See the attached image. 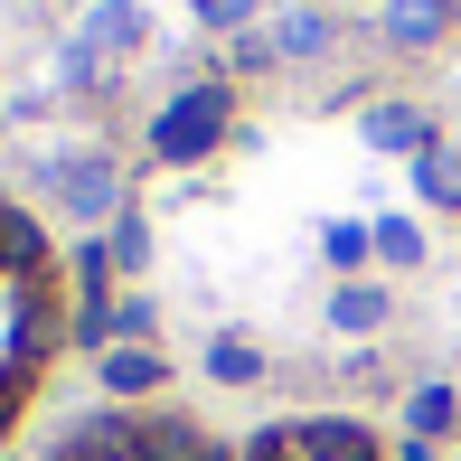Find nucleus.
Masks as SVG:
<instances>
[{
    "label": "nucleus",
    "instance_id": "4468645a",
    "mask_svg": "<svg viewBox=\"0 0 461 461\" xmlns=\"http://www.w3.org/2000/svg\"><path fill=\"white\" fill-rule=\"evenodd\" d=\"M141 264H151V226L122 217V236H113V274H141Z\"/></svg>",
    "mask_w": 461,
    "mask_h": 461
},
{
    "label": "nucleus",
    "instance_id": "dca6fc26",
    "mask_svg": "<svg viewBox=\"0 0 461 461\" xmlns=\"http://www.w3.org/2000/svg\"><path fill=\"white\" fill-rule=\"evenodd\" d=\"M245 461H302V433H264V443H245Z\"/></svg>",
    "mask_w": 461,
    "mask_h": 461
},
{
    "label": "nucleus",
    "instance_id": "9d476101",
    "mask_svg": "<svg viewBox=\"0 0 461 461\" xmlns=\"http://www.w3.org/2000/svg\"><path fill=\"white\" fill-rule=\"evenodd\" d=\"M104 386H113V395L160 386V348H113V358H104Z\"/></svg>",
    "mask_w": 461,
    "mask_h": 461
},
{
    "label": "nucleus",
    "instance_id": "ddd939ff",
    "mask_svg": "<svg viewBox=\"0 0 461 461\" xmlns=\"http://www.w3.org/2000/svg\"><path fill=\"white\" fill-rule=\"evenodd\" d=\"M367 255H386V264H414V255H424V236H414V217H376Z\"/></svg>",
    "mask_w": 461,
    "mask_h": 461
},
{
    "label": "nucleus",
    "instance_id": "f03ea898",
    "mask_svg": "<svg viewBox=\"0 0 461 461\" xmlns=\"http://www.w3.org/2000/svg\"><path fill=\"white\" fill-rule=\"evenodd\" d=\"M132 38H141V10H132V0H95L86 29H76V76H95L104 57H122Z\"/></svg>",
    "mask_w": 461,
    "mask_h": 461
},
{
    "label": "nucleus",
    "instance_id": "a211bd4d",
    "mask_svg": "<svg viewBox=\"0 0 461 461\" xmlns=\"http://www.w3.org/2000/svg\"><path fill=\"white\" fill-rule=\"evenodd\" d=\"M113 330H122V339H141V330H151V302H141V292H132V302H113Z\"/></svg>",
    "mask_w": 461,
    "mask_h": 461
},
{
    "label": "nucleus",
    "instance_id": "6e6552de",
    "mask_svg": "<svg viewBox=\"0 0 461 461\" xmlns=\"http://www.w3.org/2000/svg\"><path fill=\"white\" fill-rule=\"evenodd\" d=\"M330 330H348V339L386 330V292H376V283H339V302H330Z\"/></svg>",
    "mask_w": 461,
    "mask_h": 461
},
{
    "label": "nucleus",
    "instance_id": "1a4fd4ad",
    "mask_svg": "<svg viewBox=\"0 0 461 461\" xmlns=\"http://www.w3.org/2000/svg\"><path fill=\"white\" fill-rule=\"evenodd\" d=\"M321 48H330V10H311V0H302V10L274 19V57H321Z\"/></svg>",
    "mask_w": 461,
    "mask_h": 461
},
{
    "label": "nucleus",
    "instance_id": "f257e3e1",
    "mask_svg": "<svg viewBox=\"0 0 461 461\" xmlns=\"http://www.w3.org/2000/svg\"><path fill=\"white\" fill-rule=\"evenodd\" d=\"M217 141H226V86H188L151 122V160H207Z\"/></svg>",
    "mask_w": 461,
    "mask_h": 461
},
{
    "label": "nucleus",
    "instance_id": "0eeeda50",
    "mask_svg": "<svg viewBox=\"0 0 461 461\" xmlns=\"http://www.w3.org/2000/svg\"><path fill=\"white\" fill-rule=\"evenodd\" d=\"M302 461H376V433H358V424H302Z\"/></svg>",
    "mask_w": 461,
    "mask_h": 461
},
{
    "label": "nucleus",
    "instance_id": "6ab92c4d",
    "mask_svg": "<svg viewBox=\"0 0 461 461\" xmlns=\"http://www.w3.org/2000/svg\"><path fill=\"white\" fill-rule=\"evenodd\" d=\"M19 376H29V367H0V433L19 424Z\"/></svg>",
    "mask_w": 461,
    "mask_h": 461
},
{
    "label": "nucleus",
    "instance_id": "7ed1b4c3",
    "mask_svg": "<svg viewBox=\"0 0 461 461\" xmlns=\"http://www.w3.org/2000/svg\"><path fill=\"white\" fill-rule=\"evenodd\" d=\"M48 188H57V207H76V217H113V198H122V179H113V160H57L48 170Z\"/></svg>",
    "mask_w": 461,
    "mask_h": 461
},
{
    "label": "nucleus",
    "instance_id": "f3484780",
    "mask_svg": "<svg viewBox=\"0 0 461 461\" xmlns=\"http://www.w3.org/2000/svg\"><path fill=\"white\" fill-rule=\"evenodd\" d=\"M198 19L207 29H236V19H255V0H198Z\"/></svg>",
    "mask_w": 461,
    "mask_h": 461
},
{
    "label": "nucleus",
    "instance_id": "39448f33",
    "mask_svg": "<svg viewBox=\"0 0 461 461\" xmlns=\"http://www.w3.org/2000/svg\"><path fill=\"white\" fill-rule=\"evenodd\" d=\"M0 274L10 283H48V236H38L19 207H0Z\"/></svg>",
    "mask_w": 461,
    "mask_h": 461
},
{
    "label": "nucleus",
    "instance_id": "20e7f679",
    "mask_svg": "<svg viewBox=\"0 0 461 461\" xmlns=\"http://www.w3.org/2000/svg\"><path fill=\"white\" fill-rule=\"evenodd\" d=\"M452 19H461V0H386V19H376V38L386 48H433V38H452Z\"/></svg>",
    "mask_w": 461,
    "mask_h": 461
},
{
    "label": "nucleus",
    "instance_id": "2eb2a0df",
    "mask_svg": "<svg viewBox=\"0 0 461 461\" xmlns=\"http://www.w3.org/2000/svg\"><path fill=\"white\" fill-rule=\"evenodd\" d=\"M207 367H217L226 386H245V376H255V348H245V339H217V348H207Z\"/></svg>",
    "mask_w": 461,
    "mask_h": 461
},
{
    "label": "nucleus",
    "instance_id": "f8f14e48",
    "mask_svg": "<svg viewBox=\"0 0 461 461\" xmlns=\"http://www.w3.org/2000/svg\"><path fill=\"white\" fill-rule=\"evenodd\" d=\"M414 198H424V207H461V179H452V160H443V151L414 160Z\"/></svg>",
    "mask_w": 461,
    "mask_h": 461
},
{
    "label": "nucleus",
    "instance_id": "423d86ee",
    "mask_svg": "<svg viewBox=\"0 0 461 461\" xmlns=\"http://www.w3.org/2000/svg\"><path fill=\"white\" fill-rule=\"evenodd\" d=\"M367 141H376V151H414V160L433 151V132H424L414 104H376V113H367Z\"/></svg>",
    "mask_w": 461,
    "mask_h": 461
},
{
    "label": "nucleus",
    "instance_id": "9b49d317",
    "mask_svg": "<svg viewBox=\"0 0 461 461\" xmlns=\"http://www.w3.org/2000/svg\"><path fill=\"white\" fill-rule=\"evenodd\" d=\"M405 414H414V443H433V433H452L461 395H452V386H414V405H405Z\"/></svg>",
    "mask_w": 461,
    "mask_h": 461
}]
</instances>
